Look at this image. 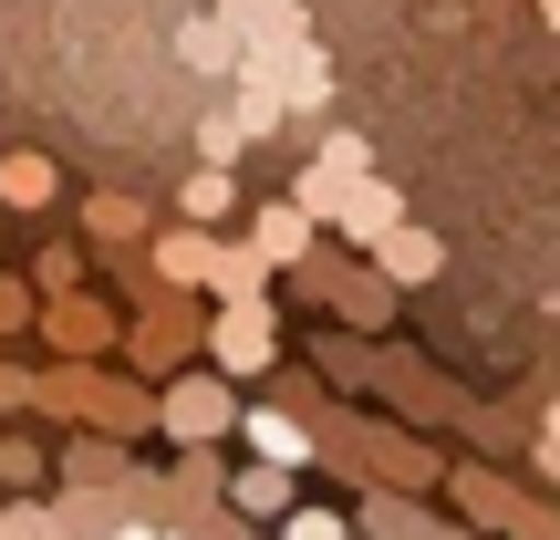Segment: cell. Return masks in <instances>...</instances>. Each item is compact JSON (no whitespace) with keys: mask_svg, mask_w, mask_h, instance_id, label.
Returning a JSON list of instances; mask_svg holds the SVG:
<instances>
[{"mask_svg":"<svg viewBox=\"0 0 560 540\" xmlns=\"http://www.w3.org/2000/svg\"><path fill=\"white\" fill-rule=\"evenodd\" d=\"M332 229H342V240H353V250H374L384 229H405V198H395V187H384V177H363L353 198H342V219H332Z\"/></svg>","mask_w":560,"mask_h":540,"instance_id":"8fae6325","label":"cell"},{"mask_svg":"<svg viewBox=\"0 0 560 540\" xmlns=\"http://www.w3.org/2000/svg\"><path fill=\"white\" fill-rule=\"evenodd\" d=\"M83 229H94V240H115V250H136V240H145L136 198H115V187H94V208H83Z\"/></svg>","mask_w":560,"mask_h":540,"instance_id":"ac0fdd59","label":"cell"},{"mask_svg":"<svg viewBox=\"0 0 560 540\" xmlns=\"http://www.w3.org/2000/svg\"><path fill=\"white\" fill-rule=\"evenodd\" d=\"M0 479H11V489H42V479H52V468H42V447H21V437H0Z\"/></svg>","mask_w":560,"mask_h":540,"instance_id":"d4e9b609","label":"cell"},{"mask_svg":"<svg viewBox=\"0 0 560 540\" xmlns=\"http://www.w3.org/2000/svg\"><path fill=\"white\" fill-rule=\"evenodd\" d=\"M249 458H280V468H301V458H312V447H322V426H301V416H270V405H249Z\"/></svg>","mask_w":560,"mask_h":540,"instance_id":"7c38bea8","label":"cell"},{"mask_svg":"<svg viewBox=\"0 0 560 540\" xmlns=\"http://www.w3.org/2000/svg\"><path fill=\"white\" fill-rule=\"evenodd\" d=\"M177 53L198 62V73H240V62H249V42H240V21H229V11H198V21L177 32Z\"/></svg>","mask_w":560,"mask_h":540,"instance_id":"30bf717a","label":"cell"},{"mask_svg":"<svg viewBox=\"0 0 560 540\" xmlns=\"http://www.w3.org/2000/svg\"><path fill=\"white\" fill-rule=\"evenodd\" d=\"M229 426H240V405H229L219 375H177L166 384V437L177 447H208V437H229Z\"/></svg>","mask_w":560,"mask_h":540,"instance_id":"8992f818","label":"cell"},{"mask_svg":"<svg viewBox=\"0 0 560 540\" xmlns=\"http://www.w3.org/2000/svg\"><path fill=\"white\" fill-rule=\"evenodd\" d=\"M322 447H332L342 468H363V479H384V489H425L436 479V458H425V447H405V437H384V426H322Z\"/></svg>","mask_w":560,"mask_h":540,"instance_id":"7a4b0ae2","label":"cell"},{"mask_svg":"<svg viewBox=\"0 0 560 540\" xmlns=\"http://www.w3.org/2000/svg\"><path fill=\"white\" fill-rule=\"evenodd\" d=\"M219 11L240 21L249 53H301V42H312V32H301V0H219Z\"/></svg>","mask_w":560,"mask_h":540,"instance_id":"ba28073f","label":"cell"},{"mask_svg":"<svg viewBox=\"0 0 560 540\" xmlns=\"http://www.w3.org/2000/svg\"><path fill=\"white\" fill-rule=\"evenodd\" d=\"M540 468H550V489H560V437H540Z\"/></svg>","mask_w":560,"mask_h":540,"instance_id":"4dcf8cb0","label":"cell"},{"mask_svg":"<svg viewBox=\"0 0 560 540\" xmlns=\"http://www.w3.org/2000/svg\"><path fill=\"white\" fill-rule=\"evenodd\" d=\"M374 261H384V280H436L446 250L425 240V229H384V240H374Z\"/></svg>","mask_w":560,"mask_h":540,"instance_id":"9a60e30c","label":"cell"},{"mask_svg":"<svg viewBox=\"0 0 560 540\" xmlns=\"http://www.w3.org/2000/svg\"><path fill=\"white\" fill-rule=\"evenodd\" d=\"M208 354H219L229 375H270V354H280V322L260 312V301H219V322H208Z\"/></svg>","mask_w":560,"mask_h":540,"instance_id":"5b68a950","label":"cell"},{"mask_svg":"<svg viewBox=\"0 0 560 540\" xmlns=\"http://www.w3.org/2000/svg\"><path fill=\"white\" fill-rule=\"evenodd\" d=\"M32 405H62L73 426H94V437H136V426H166V395H145V384H115L94 375V364L62 354L52 375H32Z\"/></svg>","mask_w":560,"mask_h":540,"instance_id":"6da1fadb","label":"cell"},{"mask_svg":"<svg viewBox=\"0 0 560 540\" xmlns=\"http://www.w3.org/2000/svg\"><path fill=\"white\" fill-rule=\"evenodd\" d=\"M42 301H52L42 280H11V271H0V333H42Z\"/></svg>","mask_w":560,"mask_h":540,"instance_id":"ffe728a7","label":"cell"},{"mask_svg":"<svg viewBox=\"0 0 560 540\" xmlns=\"http://www.w3.org/2000/svg\"><path fill=\"white\" fill-rule=\"evenodd\" d=\"M374 530H384V540H457V530L416 520V509H395V499H374Z\"/></svg>","mask_w":560,"mask_h":540,"instance_id":"cb8c5ba5","label":"cell"},{"mask_svg":"<svg viewBox=\"0 0 560 540\" xmlns=\"http://www.w3.org/2000/svg\"><path fill=\"white\" fill-rule=\"evenodd\" d=\"M94 540H166V530H145V520H125V530H94Z\"/></svg>","mask_w":560,"mask_h":540,"instance_id":"f546056e","label":"cell"},{"mask_svg":"<svg viewBox=\"0 0 560 540\" xmlns=\"http://www.w3.org/2000/svg\"><path fill=\"white\" fill-rule=\"evenodd\" d=\"M280 261H270V250L260 240H249V250H219V271H208V291H219V301H260V280H270Z\"/></svg>","mask_w":560,"mask_h":540,"instance_id":"2e32d148","label":"cell"},{"mask_svg":"<svg viewBox=\"0 0 560 540\" xmlns=\"http://www.w3.org/2000/svg\"><path fill=\"white\" fill-rule=\"evenodd\" d=\"M115 468H125V458H115V437H104V447H94V437H83V447H73V458H62V479H73V489H94V479H115Z\"/></svg>","mask_w":560,"mask_h":540,"instance_id":"603a6c76","label":"cell"},{"mask_svg":"<svg viewBox=\"0 0 560 540\" xmlns=\"http://www.w3.org/2000/svg\"><path fill=\"white\" fill-rule=\"evenodd\" d=\"M260 62H270V53H260ZM280 83H291V104H322V94H332V62L301 42V53H280Z\"/></svg>","mask_w":560,"mask_h":540,"instance_id":"d6986e66","label":"cell"},{"mask_svg":"<svg viewBox=\"0 0 560 540\" xmlns=\"http://www.w3.org/2000/svg\"><path fill=\"white\" fill-rule=\"evenodd\" d=\"M457 499H467V520H478V530H520V540H550V530H560L550 509H529L520 489L488 479V468H457Z\"/></svg>","mask_w":560,"mask_h":540,"instance_id":"52a82bcc","label":"cell"},{"mask_svg":"<svg viewBox=\"0 0 560 540\" xmlns=\"http://www.w3.org/2000/svg\"><path fill=\"white\" fill-rule=\"evenodd\" d=\"M229 208V166L208 157V166H187V219H219Z\"/></svg>","mask_w":560,"mask_h":540,"instance_id":"7402d4cb","label":"cell"},{"mask_svg":"<svg viewBox=\"0 0 560 540\" xmlns=\"http://www.w3.org/2000/svg\"><path fill=\"white\" fill-rule=\"evenodd\" d=\"M540 21H550V32H560V0H540Z\"/></svg>","mask_w":560,"mask_h":540,"instance_id":"1f68e13d","label":"cell"},{"mask_svg":"<svg viewBox=\"0 0 560 540\" xmlns=\"http://www.w3.org/2000/svg\"><path fill=\"white\" fill-rule=\"evenodd\" d=\"M52 157L42 146H21V157H0V208H52Z\"/></svg>","mask_w":560,"mask_h":540,"instance_id":"4fadbf2b","label":"cell"},{"mask_svg":"<svg viewBox=\"0 0 560 540\" xmlns=\"http://www.w3.org/2000/svg\"><path fill=\"white\" fill-rule=\"evenodd\" d=\"M249 240H260L270 261H301V250H312V208H301V198H280V208H260V229H249Z\"/></svg>","mask_w":560,"mask_h":540,"instance_id":"e0dca14e","label":"cell"},{"mask_svg":"<svg viewBox=\"0 0 560 540\" xmlns=\"http://www.w3.org/2000/svg\"><path fill=\"white\" fill-rule=\"evenodd\" d=\"M42 291H83V250H42Z\"/></svg>","mask_w":560,"mask_h":540,"instance_id":"484cf974","label":"cell"},{"mask_svg":"<svg viewBox=\"0 0 560 540\" xmlns=\"http://www.w3.org/2000/svg\"><path fill=\"white\" fill-rule=\"evenodd\" d=\"M125 333H136V322H125L104 291H52V301H42V343L73 354V364H94L104 343H125Z\"/></svg>","mask_w":560,"mask_h":540,"instance_id":"3957f363","label":"cell"},{"mask_svg":"<svg viewBox=\"0 0 560 540\" xmlns=\"http://www.w3.org/2000/svg\"><path fill=\"white\" fill-rule=\"evenodd\" d=\"M280 540H342V509H291V530Z\"/></svg>","mask_w":560,"mask_h":540,"instance_id":"83f0119b","label":"cell"},{"mask_svg":"<svg viewBox=\"0 0 560 540\" xmlns=\"http://www.w3.org/2000/svg\"><path fill=\"white\" fill-rule=\"evenodd\" d=\"M332 301H342L353 322H384V291H374V280H332Z\"/></svg>","mask_w":560,"mask_h":540,"instance_id":"4316f807","label":"cell"},{"mask_svg":"<svg viewBox=\"0 0 560 540\" xmlns=\"http://www.w3.org/2000/svg\"><path fill=\"white\" fill-rule=\"evenodd\" d=\"M540 437H560V405H550V426H540Z\"/></svg>","mask_w":560,"mask_h":540,"instance_id":"d6a6232c","label":"cell"},{"mask_svg":"<svg viewBox=\"0 0 560 540\" xmlns=\"http://www.w3.org/2000/svg\"><path fill=\"white\" fill-rule=\"evenodd\" d=\"M145 261H156V280H177V291H198V280L219 271V240H208V219H187V229H166V240L145 250Z\"/></svg>","mask_w":560,"mask_h":540,"instance_id":"9c48e42d","label":"cell"},{"mask_svg":"<svg viewBox=\"0 0 560 540\" xmlns=\"http://www.w3.org/2000/svg\"><path fill=\"white\" fill-rule=\"evenodd\" d=\"M0 540H73V509H0Z\"/></svg>","mask_w":560,"mask_h":540,"instance_id":"44dd1931","label":"cell"},{"mask_svg":"<svg viewBox=\"0 0 560 540\" xmlns=\"http://www.w3.org/2000/svg\"><path fill=\"white\" fill-rule=\"evenodd\" d=\"M363 177H374V146H363V136H322V157L301 166V187H291V198L312 208V219H342V198H353Z\"/></svg>","mask_w":560,"mask_h":540,"instance_id":"277c9868","label":"cell"},{"mask_svg":"<svg viewBox=\"0 0 560 540\" xmlns=\"http://www.w3.org/2000/svg\"><path fill=\"white\" fill-rule=\"evenodd\" d=\"M0 405H32V364H0Z\"/></svg>","mask_w":560,"mask_h":540,"instance_id":"f1b7e54d","label":"cell"},{"mask_svg":"<svg viewBox=\"0 0 560 540\" xmlns=\"http://www.w3.org/2000/svg\"><path fill=\"white\" fill-rule=\"evenodd\" d=\"M229 509H240V520H280V509H291V468L260 458L249 479H229Z\"/></svg>","mask_w":560,"mask_h":540,"instance_id":"5bb4252c","label":"cell"}]
</instances>
